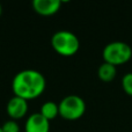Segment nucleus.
I'll use <instances>...</instances> for the list:
<instances>
[{"mask_svg":"<svg viewBox=\"0 0 132 132\" xmlns=\"http://www.w3.org/2000/svg\"><path fill=\"white\" fill-rule=\"evenodd\" d=\"M45 78L35 70H23L14 77L12 88L15 96L30 100L39 96L45 89Z\"/></svg>","mask_w":132,"mask_h":132,"instance_id":"1","label":"nucleus"},{"mask_svg":"<svg viewBox=\"0 0 132 132\" xmlns=\"http://www.w3.org/2000/svg\"><path fill=\"white\" fill-rule=\"evenodd\" d=\"M51 45L58 53L63 56H72L78 51L80 45L77 35L68 30H59L51 38Z\"/></svg>","mask_w":132,"mask_h":132,"instance_id":"2","label":"nucleus"},{"mask_svg":"<svg viewBox=\"0 0 132 132\" xmlns=\"http://www.w3.org/2000/svg\"><path fill=\"white\" fill-rule=\"evenodd\" d=\"M132 56V49L128 43L122 41H115L108 43L103 49L104 62L114 65H119L128 62Z\"/></svg>","mask_w":132,"mask_h":132,"instance_id":"3","label":"nucleus"},{"mask_svg":"<svg viewBox=\"0 0 132 132\" xmlns=\"http://www.w3.org/2000/svg\"><path fill=\"white\" fill-rule=\"evenodd\" d=\"M59 107V115L66 119H77L84 115L86 110V103L84 98L78 95H67L64 97Z\"/></svg>","mask_w":132,"mask_h":132,"instance_id":"4","label":"nucleus"},{"mask_svg":"<svg viewBox=\"0 0 132 132\" xmlns=\"http://www.w3.org/2000/svg\"><path fill=\"white\" fill-rule=\"evenodd\" d=\"M24 129L26 132H49L50 123L41 112H36L28 117Z\"/></svg>","mask_w":132,"mask_h":132,"instance_id":"5","label":"nucleus"},{"mask_svg":"<svg viewBox=\"0 0 132 132\" xmlns=\"http://www.w3.org/2000/svg\"><path fill=\"white\" fill-rule=\"evenodd\" d=\"M28 111V102L27 100L19 96H14L9 100L8 104H7V114L12 117V118H21L23 117Z\"/></svg>","mask_w":132,"mask_h":132,"instance_id":"6","label":"nucleus"},{"mask_svg":"<svg viewBox=\"0 0 132 132\" xmlns=\"http://www.w3.org/2000/svg\"><path fill=\"white\" fill-rule=\"evenodd\" d=\"M60 5H62L60 0H34L32 1L34 9L42 15L55 14L60 8Z\"/></svg>","mask_w":132,"mask_h":132,"instance_id":"7","label":"nucleus"},{"mask_svg":"<svg viewBox=\"0 0 132 132\" xmlns=\"http://www.w3.org/2000/svg\"><path fill=\"white\" fill-rule=\"evenodd\" d=\"M97 72H98V77L102 80H104V81H110V80H112L116 77L117 68H116V65L104 62L100 65Z\"/></svg>","mask_w":132,"mask_h":132,"instance_id":"8","label":"nucleus"},{"mask_svg":"<svg viewBox=\"0 0 132 132\" xmlns=\"http://www.w3.org/2000/svg\"><path fill=\"white\" fill-rule=\"evenodd\" d=\"M41 112L46 119H53L58 114H59V107L52 101H48L41 107Z\"/></svg>","mask_w":132,"mask_h":132,"instance_id":"9","label":"nucleus"},{"mask_svg":"<svg viewBox=\"0 0 132 132\" xmlns=\"http://www.w3.org/2000/svg\"><path fill=\"white\" fill-rule=\"evenodd\" d=\"M122 86H123L124 90L129 94L132 95V72L126 73L122 79Z\"/></svg>","mask_w":132,"mask_h":132,"instance_id":"10","label":"nucleus"},{"mask_svg":"<svg viewBox=\"0 0 132 132\" xmlns=\"http://www.w3.org/2000/svg\"><path fill=\"white\" fill-rule=\"evenodd\" d=\"M2 132H19L20 131V126L15 121H7L1 126Z\"/></svg>","mask_w":132,"mask_h":132,"instance_id":"11","label":"nucleus"},{"mask_svg":"<svg viewBox=\"0 0 132 132\" xmlns=\"http://www.w3.org/2000/svg\"><path fill=\"white\" fill-rule=\"evenodd\" d=\"M0 14H1V5H0Z\"/></svg>","mask_w":132,"mask_h":132,"instance_id":"12","label":"nucleus"},{"mask_svg":"<svg viewBox=\"0 0 132 132\" xmlns=\"http://www.w3.org/2000/svg\"><path fill=\"white\" fill-rule=\"evenodd\" d=\"M0 132H2V130H1V128H0Z\"/></svg>","mask_w":132,"mask_h":132,"instance_id":"13","label":"nucleus"}]
</instances>
